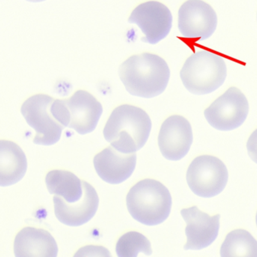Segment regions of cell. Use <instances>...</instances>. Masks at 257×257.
<instances>
[{"instance_id": "cell-20", "label": "cell", "mask_w": 257, "mask_h": 257, "mask_svg": "<svg viewBox=\"0 0 257 257\" xmlns=\"http://www.w3.org/2000/svg\"><path fill=\"white\" fill-rule=\"evenodd\" d=\"M73 257H113L108 249L103 246L87 245L77 250Z\"/></svg>"}, {"instance_id": "cell-18", "label": "cell", "mask_w": 257, "mask_h": 257, "mask_svg": "<svg viewBox=\"0 0 257 257\" xmlns=\"http://www.w3.org/2000/svg\"><path fill=\"white\" fill-rule=\"evenodd\" d=\"M221 257H257V241L244 229H235L226 235L221 248Z\"/></svg>"}, {"instance_id": "cell-14", "label": "cell", "mask_w": 257, "mask_h": 257, "mask_svg": "<svg viewBox=\"0 0 257 257\" xmlns=\"http://www.w3.org/2000/svg\"><path fill=\"white\" fill-rule=\"evenodd\" d=\"M137 163V154H123L112 146L103 150L94 158L98 176L110 184H119L130 178Z\"/></svg>"}, {"instance_id": "cell-2", "label": "cell", "mask_w": 257, "mask_h": 257, "mask_svg": "<svg viewBox=\"0 0 257 257\" xmlns=\"http://www.w3.org/2000/svg\"><path fill=\"white\" fill-rule=\"evenodd\" d=\"M152 121L146 111L138 107L122 105L109 117L104 130L106 140L123 154H134L149 139Z\"/></svg>"}, {"instance_id": "cell-4", "label": "cell", "mask_w": 257, "mask_h": 257, "mask_svg": "<svg viewBox=\"0 0 257 257\" xmlns=\"http://www.w3.org/2000/svg\"><path fill=\"white\" fill-rule=\"evenodd\" d=\"M227 68L223 57L214 53L202 51L190 56L181 71L183 84L195 95L213 93L223 85Z\"/></svg>"}, {"instance_id": "cell-3", "label": "cell", "mask_w": 257, "mask_h": 257, "mask_svg": "<svg viewBox=\"0 0 257 257\" xmlns=\"http://www.w3.org/2000/svg\"><path fill=\"white\" fill-rule=\"evenodd\" d=\"M126 204L134 220L146 226H157L170 215L172 198L168 189L159 181L145 179L131 187Z\"/></svg>"}, {"instance_id": "cell-9", "label": "cell", "mask_w": 257, "mask_h": 257, "mask_svg": "<svg viewBox=\"0 0 257 257\" xmlns=\"http://www.w3.org/2000/svg\"><path fill=\"white\" fill-rule=\"evenodd\" d=\"M217 26V14L205 2L190 0L180 8L178 28L186 39H208L214 34Z\"/></svg>"}, {"instance_id": "cell-22", "label": "cell", "mask_w": 257, "mask_h": 257, "mask_svg": "<svg viewBox=\"0 0 257 257\" xmlns=\"http://www.w3.org/2000/svg\"><path fill=\"white\" fill-rule=\"evenodd\" d=\"M256 226H257V212H256Z\"/></svg>"}, {"instance_id": "cell-10", "label": "cell", "mask_w": 257, "mask_h": 257, "mask_svg": "<svg viewBox=\"0 0 257 257\" xmlns=\"http://www.w3.org/2000/svg\"><path fill=\"white\" fill-rule=\"evenodd\" d=\"M193 142V130L190 122L180 115H173L164 120L160 128L158 142L164 158L178 161L184 158Z\"/></svg>"}, {"instance_id": "cell-21", "label": "cell", "mask_w": 257, "mask_h": 257, "mask_svg": "<svg viewBox=\"0 0 257 257\" xmlns=\"http://www.w3.org/2000/svg\"><path fill=\"white\" fill-rule=\"evenodd\" d=\"M247 149L250 159L257 164V128L249 137Z\"/></svg>"}, {"instance_id": "cell-16", "label": "cell", "mask_w": 257, "mask_h": 257, "mask_svg": "<svg viewBox=\"0 0 257 257\" xmlns=\"http://www.w3.org/2000/svg\"><path fill=\"white\" fill-rule=\"evenodd\" d=\"M27 169V157L22 149L10 141H0V186L16 184L24 178Z\"/></svg>"}, {"instance_id": "cell-13", "label": "cell", "mask_w": 257, "mask_h": 257, "mask_svg": "<svg viewBox=\"0 0 257 257\" xmlns=\"http://www.w3.org/2000/svg\"><path fill=\"white\" fill-rule=\"evenodd\" d=\"M83 196L74 203H68L63 198L54 196V214L57 220L69 226H80L90 221L98 211L99 197L92 185L82 181Z\"/></svg>"}, {"instance_id": "cell-11", "label": "cell", "mask_w": 257, "mask_h": 257, "mask_svg": "<svg viewBox=\"0 0 257 257\" xmlns=\"http://www.w3.org/2000/svg\"><path fill=\"white\" fill-rule=\"evenodd\" d=\"M66 110L68 127L78 134L92 133L97 127L103 113L102 105L84 90H78L69 99H63Z\"/></svg>"}, {"instance_id": "cell-8", "label": "cell", "mask_w": 257, "mask_h": 257, "mask_svg": "<svg viewBox=\"0 0 257 257\" xmlns=\"http://www.w3.org/2000/svg\"><path fill=\"white\" fill-rule=\"evenodd\" d=\"M172 15L167 6L156 1L142 3L135 8L128 23L135 24L143 32L141 41L155 45L164 39L172 27Z\"/></svg>"}, {"instance_id": "cell-17", "label": "cell", "mask_w": 257, "mask_h": 257, "mask_svg": "<svg viewBox=\"0 0 257 257\" xmlns=\"http://www.w3.org/2000/svg\"><path fill=\"white\" fill-rule=\"evenodd\" d=\"M45 183L51 194L63 198L68 203L78 202L82 197V181L72 172L51 171L47 174Z\"/></svg>"}, {"instance_id": "cell-6", "label": "cell", "mask_w": 257, "mask_h": 257, "mask_svg": "<svg viewBox=\"0 0 257 257\" xmlns=\"http://www.w3.org/2000/svg\"><path fill=\"white\" fill-rule=\"evenodd\" d=\"M229 178L226 165L217 157L202 155L196 157L189 166L187 181L192 191L203 198L220 194Z\"/></svg>"}, {"instance_id": "cell-5", "label": "cell", "mask_w": 257, "mask_h": 257, "mask_svg": "<svg viewBox=\"0 0 257 257\" xmlns=\"http://www.w3.org/2000/svg\"><path fill=\"white\" fill-rule=\"evenodd\" d=\"M55 99L45 94L31 96L24 102L21 114L29 126L34 128L36 145L50 146L60 140L63 127L54 117L51 105Z\"/></svg>"}, {"instance_id": "cell-1", "label": "cell", "mask_w": 257, "mask_h": 257, "mask_svg": "<svg viewBox=\"0 0 257 257\" xmlns=\"http://www.w3.org/2000/svg\"><path fill=\"white\" fill-rule=\"evenodd\" d=\"M119 74L130 94L150 99L165 90L170 72L164 59L150 53H143L125 60L119 67Z\"/></svg>"}, {"instance_id": "cell-19", "label": "cell", "mask_w": 257, "mask_h": 257, "mask_svg": "<svg viewBox=\"0 0 257 257\" xmlns=\"http://www.w3.org/2000/svg\"><path fill=\"white\" fill-rule=\"evenodd\" d=\"M118 257H137L139 253L150 256L152 253L150 241L140 232H128L119 238L116 243Z\"/></svg>"}, {"instance_id": "cell-12", "label": "cell", "mask_w": 257, "mask_h": 257, "mask_svg": "<svg viewBox=\"0 0 257 257\" xmlns=\"http://www.w3.org/2000/svg\"><path fill=\"white\" fill-rule=\"evenodd\" d=\"M181 213L187 223V241L184 250H202L215 241L220 229V214L211 217L197 206L184 208Z\"/></svg>"}, {"instance_id": "cell-15", "label": "cell", "mask_w": 257, "mask_h": 257, "mask_svg": "<svg viewBox=\"0 0 257 257\" xmlns=\"http://www.w3.org/2000/svg\"><path fill=\"white\" fill-rule=\"evenodd\" d=\"M14 253L15 257H57L58 247L48 231L25 227L15 236Z\"/></svg>"}, {"instance_id": "cell-7", "label": "cell", "mask_w": 257, "mask_h": 257, "mask_svg": "<svg viewBox=\"0 0 257 257\" xmlns=\"http://www.w3.org/2000/svg\"><path fill=\"white\" fill-rule=\"evenodd\" d=\"M249 103L244 93L230 87L205 111L207 121L220 131H231L240 127L247 119Z\"/></svg>"}]
</instances>
